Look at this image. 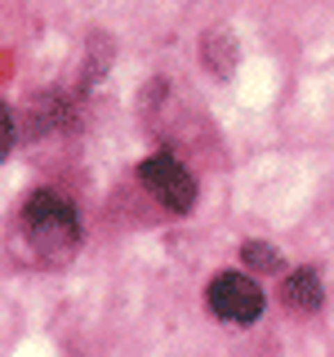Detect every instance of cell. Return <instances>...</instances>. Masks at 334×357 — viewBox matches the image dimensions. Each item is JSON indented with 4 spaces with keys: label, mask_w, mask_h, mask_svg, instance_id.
<instances>
[{
    "label": "cell",
    "mask_w": 334,
    "mask_h": 357,
    "mask_svg": "<svg viewBox=\"0 0 334 357\" xmlns=\"http://www.w3.org/2000/svg\"><path fill=\"white\" fill-rule=\"evenodd\" d=\"M22 232H27V241L45 255H67L76 245V237H81L72 206L54 192L27 197V206H22Z\"/></svg>",
    "instance_id": "obj_1"
},
{
    "label": "cell",
    "mask_w": 334,
    "mask_h": 357,
    "mask_svg": "<svg viewBox=\"0 0 334 357\" xmlns=\"http://www.w3.org/2000/svg\"><path fill=\"white\" fill-rule=\"evenodd\" d=\"M209 312L232 326H250L263 312V290L254 286V277L245 273H218L209 282Z\"/></svg>",
    "instance_id": "obj_2"
},
{
    "label": "cell",
    "mask_w": 334,
    "mask_h": 357,
    "mask_svg": "<svg viewBox=\"0 0 334 357\" xmlns=\"http://www.w3.org/2000/svg\"><path fill=\"white\" fill-rule=\"evenodd\" d=\"M138 178H143V188L161 201V206H170V210H192V201H196V178L183 170V165L174 161V156H148V161L138 165Z\"/></svg>",
    "instance_id": "obj_3"
},
{
    "label": "cell",
    "mask_w": 334,
    "mask_h": 357,
    "mask_svg": "<svg viewBox=\"0 0 334 357\" xmlns=\"http://www.w3.org/2000/svg\"><path fill=\"white\" fill-rule=\"evenodd\" d=\"M281 295H285L289 308H308L312 312V308H321V277L312 273V268H303V273H289Z\"/></svg>",
    "instance_id": "obj_4"
},
{
    "label": "cell",
    "mask_w": 334,
    "mask_h": 357,
    "mask_svg": "<svg viewBox=\"0 0 334 357\" xmlns=\"http://www.w3.org/2000/svg\"><path fill=\"white\" fill-rule=\"evenodd\" d=\"M245 264L259 268V273H276V268H281V255H276L272 245H263V241H250L245 245Z\"/></svg>",
    "instance_id": "obj_5"
},
{
    "label": "cell",
    "mask_w": 334,
    "mask_h": 357,
    "mask_svg": "<svg viewBox=\"0 0 334 357\" xmlns=\"http://www.w3.org/2000/svg\"><path fill=\"white\" fill-rule=\"evenodd\" d=\"M9 148H14V112L5 107V152H9Z\"/></svg>",
    "instance_id": "obj_6"
}]
</instances>
